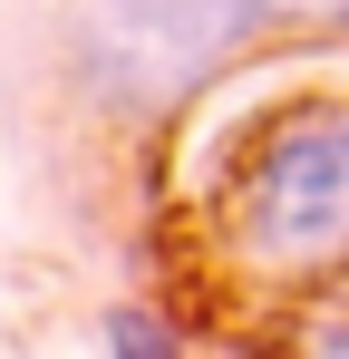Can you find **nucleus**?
Segmentation results:
<instances>
[{"mask_svg": "<svg viewBox=\"0 0 349 359\" xmlns=\"http://www.w3.org/2000/svg\"><path fill=\"white\" fill-rule=\"evenodd\" d=\"M97 340H107L116 359H174V350H184V330L156 320V311H107V320H97Z\"/></svg>", "mask_w": 349, "mask_h": 359, "instance_id": "7ed1b4c3", "label": "nucleus"}, {"mask_svg": "<svg viewBox=\"0 0 349 359\" xmlns=\"http://www.w3.org/2000/svg\"><path fill=\"white\" fill-rule=\"evenodd\" d=\"M282 10H301V0H88L78 78L116 117H165L224 59H242Z\"/></svg>", "mask_w": 349, "mask_h": 359, "instance_id": "f257e3e1", "label": "nucleus"}, {"mask_svg": "<svg viewBox=\"0 0 349 359\" xmlns=\"http://www.w3.org/2000/svg\"><path fill=\"white\" fill-rule=\"evenodd\" d=\"M233 243L272 272H330L349 252V107L310 97L252 136L233 175Z\"/></svg>", "mask_w": 349, "mask_h": 359, "instance_id": "f03ea898", "label": "nucleus"}]
</instances>
